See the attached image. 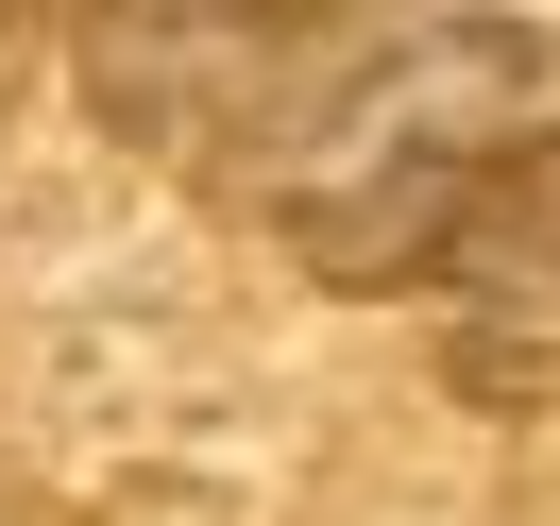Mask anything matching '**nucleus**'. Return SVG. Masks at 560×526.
Listing matches in <instances>:
<instances>
[{
  "label": "nucleus",
  "instance_id": "f257e3e1",
  "mask_svg": "<svg viewBox=\"0 0 560 526\" xmlns=\"http://www.w3.org/2000/svg\"><path fill=\"white\" fill-rule=\"evenodd\" d=\"M544 137V35L526 17H442L374 35V69L255 171V204L289 221L323 289H442L458 221L492 204V171Z\"/></svg>",
  "mask_w": 560,
  "mask_h": 526
},
{
  "label": "nucleus",
  "instance_id": "f03ea898",
  "mask_svg": "<svg viewBox=\"0 0 560 526\" xmlns=\"http://www.w3.org/2000/svg\"><path fill=\"white\" fill-rule=\"evenodd\" d=\"M424 0H85V103L171 171L255 187Z\"/></svg>",
  "mask_w": 560,
  "mask_h": 526
},
{
  "label": "nucleus",
  "instance_id": "7ed1b4c3",
  "mask_svg": "<svg viewBox=\"0 0 560 526\" xmlns=\"http://www.w3.org/2000/svg\"><path fill=\"white\" fill-rule=\"evenodd\" d=\"M442 356L476 390H560V119L492 171V204L442 255Z\"/></svg>",
  "mask_w": 560,
  "mask_h": 526
}]
</instances>
